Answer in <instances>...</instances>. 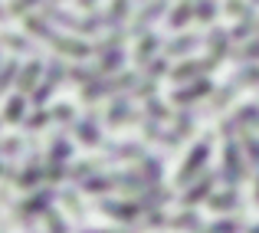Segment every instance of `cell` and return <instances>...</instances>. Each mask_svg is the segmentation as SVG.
Returning a JSON list of instances; mask_svg holds the SVG:
<instances>
[{"instance_id": "cell-56", "label": "cell", "mask_w": 259, "mask_h": 233, "mask_svg": "<svg viewBox=\"0 0 259 233\" xmlns=\"http://www.w3.org/2000/svg\"><path fill=\"white\" fill-rule=\"evenodd\" d=\"M50 4H63V0H50Z\"/></svg>"}, {"instance_id": "cell-7", "label": "cell", "mask_w": 259, "mask_h": 233, "mask_svg": "<svg viewBox=\"0 0 259 233\" xmlns=\"http://www.w3.org/2000/svg\"><path fill=\"white\" fill-rule=\"evenodd\" d=\"M217 69V63L210 56H203V59H184V63H177L174 69H171V82H177V86H184V82H194V79H203L207 72H213Z\"/></svg>"}, {"instance_id": "cell-48", "label": "cell", "mask_w": 259, "mask_h": 233, "mask_svg": "<svg viewBox=\"0 0 259 233\" xmlns=\"http://www.w3.org/2000/svg\"><path fill=\"white\" fill-rule=\"evenodd\" d=\"M69 171L72 168H66V164H50V168H46V181H50V184H59V181H66V177H69Z\"/></svg>"}, {"instance_id": "cell-10", "label": "cell", "mask_w": 259, "mask_h": 233, "mask_svg": "<svg viewBox=\"0 0 259 233\" xmlns=\"http://www.w3.org/2000/svg\"><path fill=\"white\" fill-rule=\"evenodd\" d=\"M138 119V108H135V99L132 95H115L108 102V112H105V122L108 125H125V122Z\"/></svg>"}, {"instance_id": "cell-49", "label": "cell", "mask_w": 259, "mask_h": 233, "mask_svg": "<svg viewBox=\"0 0 259 233\" xmlns=\"http://www.w3.org/2000/svg\"><path fill=\"white\" fill-rule=\"evenodd\" d=\"M59 197H63V201L69 204V210H72V214H76V217H85V207H82V204H79V194H76V190H63V194H59Z\"/></svg>"}, {"instance_id": "cell-50", "label": "cell", "mask_w": 259, "mask_h": 233, "mask_svg": "<svg viewBox=\"0 0 259 233\" xmlns=\"http://www.w3.org/2000/svg\"><path fill=\"white\" fill-rule=\"evenodd\" d=\"M46 227H50V233H69V227H66V220H63L59 214H53V210L46 214Z\"/></svg>"}, {"instance_id": "cell-36", "label": "cell", "mask_w": 259, "mask_h": 233, "mask_svg": "<svg viewBox=\"0 0 259 233\" xmlns=\"http://www.w3.org/2000/svg\"><path fill=\"white\" fill-rule=\"evenodd\" d=\"M240 145H243V151H246L249 164H253V168H259V135L246 128V132L240 135Z\"/></svg>"}, {"instance_id": "cell-12", "label": "cell", "mask_w": 259, "mask_h": 233, "mask_svg": "<svg viewBox=\"0 0 259 233\" xmlns=\"http://www.w3.org/2000/svg\"><path fill=\"white\" fill-rule=\"evenodd\" d=\"M207 46H210L207 56L220 66L223 59L233 53V36H230V30H223V26H213V30H210V36H207Z\"/></svg>"}, {"instance_id": "cell-58", "label": "cell", "mask_w": 259, "mask_h": 233, "mask_svg": "<svg viewBox=\"0 0 259 233\" xmlns=\"http://www.w3.org/2000/svg\"><path fill=\"white\" fill-rule=\"evenodd\" d=\"M0 17H4V10H0Z\"/></svg>"}, {"instance_id": "cell-34", "label": "cell", "mask_w": 259, "mask_h": 233, "mask_svg": "<svg viewBox=\"0 0 259 233\" xmlns=\"http://www.w3.org/2000/svg\"><path fill=\"white\" fill-rule=\"evenodd\" d=\"M99 76H102L99 66H82V63L69 66V82H76V86H89V82H95Z\"/></svg>"}, {"instance_id": "cell-19", "label": "cell", "mask_w": 259, "mask_h": 233, "mask_svg": "<svg viewBox=\"0 0 259 233\" xmlns=\"http://www.w3.org/2000/svg\"><path fill=\"white\" fill-rule=\"evenodd\" d=\"M145 148L135 141H121V145H105V161H141Z\"/></svg>"}, {"instance_id": "cell-59", "label": "cell", "mask_w": 259, "mask_h": 233, "mask_svg": "<svg viewBox=\"0 0 259 233\" xmlns=\"http://www.w3.org/2000/svg\"><path fill=\"white\" fill-rule=\"evenodd\" d=\"M0 66H4V63H0Z\"/></svg>"}, {"instance_id": "cell-46", "label": "cell", "mask_w": 259, "mask_h": 233, "mask_svg": "<svg viewBox=\"0 0 259 233\" xmlns=\"http://www.w3.org/2000/svg\"><path fill=\"white\" fill-rule=\"evenodd\" d=\"M23 151V138H4L0 141V158H13Z\"/></svg>"}, {"instance_id": "cell-39", "label": "cell", "mask_w": 259, "mask_h": 233, "mask_svg": "<svg viewBox=\"0 0 259 233\" xmlns=\"http://www.w3.org/2000/svg\"><path fill=\"white\" fill-rule=\"evenodd\" d=\"M240 230H243V217H240V220H236V217H223V220L203 227L200 233H240Z\"/></svg>"}, {"instance_id": "cell-31", "label": "cell", "mask_w": 259, "mask_h": 233, "mask_svg": "<svg viewBox=\"0 0 259 233\" xmlns=\"http://www.w3.org/2000/svg\"><path fill=\"white\" fill-rule=\"evenodd\" d=\"M197 115L200 112H194V108H177V115H174V132L181 135V138H187V135H194V125H197Z\"/></svg>"}, {"instance_id": "cell-1", "label": "cell", "mask_w": 259, "mask_h": 233, "mask_svg": "<svg viewBox=\"0 0 259 233\" xmlns=\"http://www.w3.org/2000/svg\"><path fill=\"white\" fill-rule=\"evenodd\" d=\"M138 72H115V76H99L95 82L82 86V99L85 102H99V99H115V95H128L138 86Z\"/></svg>"}, {"instance_id": "cell-17", "label": "cell", "mask_w": 259, "mask_h": 233, "mask_svg": "<svg viewBox=\"0 0 259 233\" xmlns=\"http://www.w3.org/2000/svg\"><path fill=\"white\" fill-rule=\"evenodd\" d=\"M161 36L158 33H145V36H138V46H135V66H148L151 59H158L161 53Z\"/></svg>"}, {"instance_id": "cell-54", "label": "cell", "mask_w": 259, "mask_h": 233, "mask_svg": "<svg viewBox=\"0 0 259 233\" xmlns=\"http://www.w3.org/2000/svg\"><path fill=\"white\" fill-rule=\"evenodd\" d=\"M82 233H118V230H82Z\"/></svg>"}, {"instance_id": "cell-25", "label": "cell", "mask_w": 259, "mask_h": 233, "mask_svg": "<svg viewBox=\"0 0 259 233\" xmlns=\"http://www.w3.org/2000/svg\"><path fill=\"white\" fill-rule=\"evenodd\" d=\"M187 20H197L194 0H177V7L167 13V23H171V30H184V26H187Z\"/></svg>"}, {"instance_id": "cell-37", "label": "cell", "mask_w": 259, "mask_h": 233, "mask_svg": "<svg viewBox=\"0 0 259 233\" xmlns=\"http://www.w3.org/2000/svg\"><path fill=\"white\" fill-rule=\"evenodd\" d=\"M17 76H20V63L17 59H7V63L0 66V95H4L10 86H17Z\"/></svg>"}, {"instance_id": "cell-43", "label": "cell", "mask_w": 259, "mask_h": 233, "mask_svg": "<svg viewBox=\"0 0 259 233\" xmlns=\"http://www.w3.org/2000/svg\"><path fill=\"white\" fill-rule=\"evenodd\" d=\"M194 13L200 23H213L217 17V0H194Z\"/></svg>"}, {"instance_id": "cell-14", "label": "cell", "mask_w": 259, "mask_h": 233, "mask_svg": "<svg viewBox=\"0 0 259 233\" xmlns=\"http://www.w3.org/2000/svg\"><path fill=\"white\" fill-rule=\"evenodd\" d=\"M43 72H46V66L39 63L36 56H30V63L26 66H20V76H17V92H33V89L43 82Z\"/></svg>"}, {"instance_id": "cell-11", "label": "cell", "mask_w": 259, "mask_h": 233, "mask_svg": "<svg viewBox=\"0 0 259 233\" xmlns=\"http://www.w3.org/2000/svg\"><path fill=\"white\" fill-rule=\"evenodd\" d=\"M72 135H76V138L82 141V145H89V148L102 145L99 115H95V112H89V115H82V119H76V122H72Z\"/></svg>"}, {"instance_id": "cell-2", "label": "cell", "mask_w": 259, "mask_h": 233, "mask_svg": "<svg viewBox=\"0 0 259 233\" xmlns=\"http://www.w3.org/2000/svg\"><path fill=\"white\" fill-rule=\"evenodd\" d=\"M210 148H213V132L203 135L200 141H197L194 148H190V154L184 158L181 171H177V187H187L190 181H197V177L207 171V161H210Z\"/></svg>"}, {"instance_id": "cell-3", "label": "cell", "mask_w": 259, "mask_h": 233, "mask_svg": "<svg viewBox=\"0 0 259 233\" xmlns=\"http://www.w3.org/2000/svg\"><path fill=\"white\" fill-rule=\"evenodd\" d=\"M220 177L227 181V187H236V184H243L249 177V158L243 151L240 138L227 141V148H223V168H220Z\"/></svg>"}, {"instance_id": "cell-32", "label": "cell", "mask_w": 259, "mask_h": 233, "mask_svg": "<svg viewBox=\"0 0 259 233\" xmlns=\"http://www.w3.org/2000/svg\"><path fill=\"white\" fill-rule=\"evenodd\" d=\"M230 56L236 59V63H243V66H253V63H259V36H253V40H246V43H240Z\"/></svg>"}, {"instance_id": "cell-53", "label": "cell", "mask_w": 259, "mask_h": 233, "mask_svg": "<svg viewBox=\"0 0 259 233\" xmlns=\"http://www.w3.org/2000/svg\"><path fill=\"white\" fill-rule=\"evenodd\" d=\"M253 181H256V187H253V201H256V204H259V174H256V177H253Z\"/></svg>"}, {"instance_id": "cell-23", "label": "cell", "mask_w": 259, "mask_h": 233, "mask_svg": "<svg viewBox=\"0 0 259 233\" xmlns=\"http://www.w3.org/2000/svg\"><path fill=\"white\" fill-rule=\"evenodd\" d=\"M141 128H145V138H151V141H164V145H181V135H177V132H167V128H164V122H151V119H145V125H141Z\"/></svg>"}, {"instance_id": "cell-21", "label": "cell", "mask_w": 259, "mask_h": 233, "mask_svg": "<svg viewBox=\"0 0 259 233\" xmlns=\"http://www.w3.org/2000/svg\"><path fill=\"white\" fill-rule=\"evenodd\" d=\"M23 30L26 36H36V40H53V20H46L43 13H26L23 17Z\"/></svg>"}, {"instance_id": "cell-38", "label": "cell", "mask_w": 259, "mask_h": 233, "mask_svg": "<svg viewBox=\"0 0 259 233\" xmlns=\"http://www.w3.org/2000/svg\"><path fill=\"white\" fill-rule=\"evenodd\" d=\"M53 122V108H33L30 115H26L23 128H30V132H39V128H46Z\"/></svg>"}, {"instance_id": "cell-29", "label": "cell", "mask_w": 259, "mask_h": 233, "mask_svg": "<svg viewBox=\"0 0 259 233\" xmlns=\"http://www.w3.org/2000/svg\"><path fill=\"white\" fill-rule=\"evenodd\" d=\"M259 33V20L256 17H243L233 23V30H230V36H233V43H246V40H253Z\"/></svg>"}, {"instance_id": "cell-30", "label": "cell", "mask_w": 259, "mask_h": 233, "mask_svg": "<svg viewBox=\"0 0 259 233\" xmlns=\"http://www.w3.org/2000/svg\"><path fill=\"white\" fill-rule=\"evenodd\" d=\"M145 119H151V122H174V112L164 105V102L158 99V95H151V99H145Z\"/></svg>"}, {"instance_id": "cell-6", "label": "cell", "mask_w": 259, "mask_h": 233, "mask_svg": "<svg viewBox=\"0 0 259 233\" xmlns=\"http://www.w3.org/2000/svg\"><path fill=\"white\" fill-rule=\"evenodd\" d=\"M50 43H53V53H56V56H69V59H76V63H82L85 56L95 53V43H85L82 36H66V33H56Z\"/></svg>"}, {"instance_id": "cell-8", "label": "cell", "mask_w": 259, "mask_h": 233, "mask_svg": "<svg viewBox=\"0 0 259 233\" xmlns=\"http://www.w3.org/2000/svg\"><path fill=\"white\" fill-rule=\"evenodd\" d=\"M217 177H220V174L203 171L197 181H190L187 187H184L181 204H184V207H194V204H200V201H210V197H213V190H217Z\"/></svg>"}, {"instance_id": "cell-5", "label": "cell", "mask_w": 259, "mask_h": 233, "mask_svg": "<svg viewBox=\"0 0 259 233\" xmlns=\"http://www.w3.org/2000/svg\"><path fill=\"white\" fill-rule=\"evenodd\" d=\"M213 92H217L213 82L203 76V79H194V82H184V86H177L171 99H174L177 108H190V105H197L200 99H207V95H213Z\"/></svg>"}, {"instance_id": "cell-55", "label": "cell", "mask_w": 259, "mask_h": 233, "mask_svg": "<svg viewBox=\"0 0 259 233\" xmlns=\"http://www.w3.org/2000/svg\"><path fill=\"white\" fill-rule=\"evenodd\" d=\"M246 233H259V223H256V227H249V230H246Z\"/></svg>"}, {"instance_id": "cell-26", "label": "cell", "mask_w": 259, "mask_h": 233, "mask_svg": "<svg viewBox=\"0 0 259 233\" xmlns=\"http://www.w3.org/2000/svg\"><path fill=\"white\" fill-rule=\"evenodd\" d=\"M138 171L145 174L148 184H161V177H164V161H161L158 154H145L138 161Z\"/></svg>"}, {"instance_id": "cell-40", "label": "cell", "mask_w": 259, "mask_h": 233, "mask_svg": "<svg viewBox=\"0 0 259 233\" xmlns=\"http://www.w3.org/2000/svg\"><path fill=\"white\" fill-rule=\"evenodd\" d=\"M0 43H7L13 53H33V50H36L30 36H17V33H4V36H0Z\"/></svg>"}, {"instance_id": "cell-44", "label": "cell", "mask_w": 259, "mask_h": 233, "mask_svg": "<svg viewBox=\"0 0 259 233\" xmlns=\"http://www.w3.org/2000/svg\"><path fill=\"white\" fill-rule=\"evenodd\" d=\"M227 13L230 17H253V0H227Z\"/></svg>"}, {"instance_id": "cell-35", "label": "cell", "mask_w": 259, "mask_h": 233, "mask_svg": "<svg viewBox=\"0 0 259 233\" xmlns=\"http://www.w3.org/2000/svg\"><path fill=\"white\" fill-rule=\"evenodd\" d=\"M128 10H132V0H112V7H108V13H105V17H108V26H112V30H121Z\"/></svg>"}, {"instance_id": "cell-9", "label": "cell", "mask_w": 259, "mask_h": 233, "mask_svg": "<svg viewBox=\"0 0 259 233\" xmlns=\"http://www.w3.org/2000/svg\"><path fill=\"white\" fill-rule=\"evenodd\" d=\"M99 210H102L105 217L121 220V223H132L135 217L141 214V204H138V201H112V197H102V201H99Z\"/></svg>"}, {"instance_id": "cell-45", "label": "cell", "mask_w": 259, "mask_h": 233, "mask_svg": "<svg viewBox=\"0 0 259 233\" xmlns=\"http://www.w3.org/2000/svg\"><path fill=\"white\" fill-rule=\"evenodd\" d=\"M53 122H63V125H72V122H76V108H72L69 102H63V105H53Z\"/></svg>"}, {"instance_id": "cell-28", "label": "cell", "mask_w": 259, "mask_h": 233, "mask_svg": "<svg viewBox=\"0 0 259 233\" xmlns=\"http://www.w3.org/2000/svg\"><path fill=\"white\" fill-rule=\"evenodd\" d=\"M171 230H184V233H200V230H203V223H200V217H197V210H194V207H184V214L171 217Z\"/></svg>"}, {"instance_id": "cell-41", "label": "cell", "mask_w": 259, "mask_h": 233, "mask_svg": "<svg viewBox=\"0 0 259 233\" xmlns=\"http://www.w3.org/2000/svg\"><path fill=\"white\" fill-rule=\"evenodd\" d=\"M145 69H148L145 76H151V79H158V82H161L164 76H171V69H174V66L167 63V56H158V59H151V63H148Z\"/></svg>"}, {"instance_id": "cell-20", "label": "cell", "mask_w": 259, "mask_h": 233, "mask_svg": "<svg viewBox=\"0 0 259 233\" xmlns=\"http://www.w3.org/2000/svg\"><path fill=\"white\" fill-rule=\"evenodd\" d=\"M207 207L213 210V214H233V210L240 207V194H236V187L213 190V197L207 201Z\"/></svg>"}, {"instance_id": "cell-51", "label": "cell", "mask_w": 259, "mask_h": 233, "mask_svg": "<svg viewBox=\"0 0 259 233\" xmlns=\"http://www.w3.org/2000/svg\"><path fill=\"white\" fill-rule=\"evenodd\" d=\"M0 174H4V177H17V171H13L10 164H4V158H0Z\"/></svg>"}, {"instance_id": "cell-24", "label": "cell", "mask_w": 259, "mask_h": 233, "mask_svg": "<svg viewBox=\"0 0 259 233\" xmlns=\"http://www.w3.org/2000/svg\"><path fill=\"white\" fill-rule=\"evenodd\" d=\"M79 187L85 190V194H108V190H118V184H115V174H92V177H85Z\"/></svg>"}, {"instance_id": "cell-33", "label": "cell", "mask_w": 259, "mask_h": 233, "mask_svg": "<svg viewBox=\"0 0 259 233\" xmlns=\"http://www.w3.org/2000/svg\"><path fill=\"white\" fill-rule=\"evenodd\" d=\"M230 119H233L236 125L243 128V132H246L249 125L256 128V122H259V102H249V105H240V108H236L233 115H230Z\"/></svg>"}, {"instance_id": "cell-4", "label": "cell", "mask_w": 259, "mask_h": 233, "mask_svg": "<svg viewBox=\"0 0 259 233\" xmlns=\"http://www.w3.org/2000/svg\"><path fill=\"white\" fill-rule=\"evenodd\" d=\"M56 190L53 187H43V190H36V194H30V197H23V201L17 204V217L23 223H30V220H36V217H46L53 210V204H56Z\"/></svg>"}, {"instance_id": "cell-52", "label": "cell", "mask_w": 259, "mask_h": 233, "mask_svg": "<svg viewBox=\"0 0 259 233\" xmlns=\"http://www.w3.org/2000/svg\"><path fill=\"white\" fill-rule=\"evenodd\" d=\"M95 4H99V0H79V7H82V10H92Z\"/></svg>"}, {"instance_id": "cell-16", "label": "cell", "mask_w": 259, "mask_h": 233, "mask_svg": "<svg viewBox=\"0 0 259 233\" xmlns=\"http://www.w3.org/2000/svg\"><path fill=\"white\" fill-rule=\"evenodd\" d=\"M30 105H33V102L26 99L23 92L10 95V99H7V105H4V122H7V125H23L26 115H30Z\"/></svg>"}, {"instance_id": "cell-18", "label": "cell", "mask_w": 259, "mask_h": 233, "mask_svg": "<svg viewBox=\"0 0 259 233\" xmlns=\"http://www.w3.org/2000/svg\"><path fill=\"white\" fill-rule=\"evenodd\" d=\"M43 181H46V171L39 168V154H33L30 161H26V168L20 171L17 177H13V184H17V187H23V190H33V187H39Z\"/></svg>"}, {"instance_id": "cell-22", "label": "cell", "mask_w": 259, "mask_h": 233, "mask_svg": "<svg viewBox=\"0 0 259 233\" xmlns=\"http://www.w3.org/2000/svg\"><path fill=\"white\" fill-rule=\"evenodd\" d=\"M200 46V33H181V36H174L171 43L164 46V56H190V53Z\"/></svg>"}, {"instance_id": "cell-13", "label": "cell", "mask_w": 259, "mask_h": 233, "mask_svg": "<svg viewBox=\"0 0 259 233\" xmlns=\"http://www.w3.org/2000/svg\"><path fill=\"white\" fill-rule=\"evenodd\" d=\"M164 13H171V10H167V0H151V4L138 13V20L132 23V36H145L148 26H151L154 20H161Z\"/></svg>"}, {"instance_id": "cell-47", "label": "cell", "mask_w": 259, "mask_h": 233, "mask_svg": "<svg viewBox=\"0 0 259 233\" xmlns=\"http://www.w3.org/2000/svg\"><path fill=\"white\" fill-rule=\"evenodd\" d=\"M36 4H39V0H13V4L7 7V13H10V17H26Z\"/></svg>"}, {"instance_id": "cell-27", "label": "cell", "mask_w": 259, "mask_h": 233, "mask_svg": "<svg viewBox=\"0 0 259 233\" xmlns=\"http://www.w3.org/2000/svg\"><path fill=\"white\" fill-rule=\"evenodd\" d=\"M50 164H69V158H72V141L66 138V135H56V138L50 141Z\"/></svg>"}, {"instance_id": "cell-57", "label": "cell", "mask_w": 259, "mask_h": 233, "mask_svg": "<svg viewBox=\"0 0 259 233\" xmlns=\"http://www.w3.org/2000/svg\"><path fill=\"white\" fill-rule=\"evenodd\" d=\"M256 132H259V122H256Z\"/></svg>"}, {"instance_id": "cell-15", "label": "cell", "mask_w": 259, "mask_h": 233, "mask_svg": "<svg viewBox=\"0 0 259 233\" xmlns=\"http://www.w3.org/2000/svg\"><path fill=\"white\" fill-rule=\"evenodd\" d=\"M171 197H174V190H171V187H164V184H151V187L141 190L135 201L141 204V210H148V214H151V210H161L167 201H171Z\"/></svg>"}, {"instance_id": "cell-42", "label": "cell", "mask_w": 259, "mask_h": 233, "mask_svg": "<svg viewBox=\"0 0 259 233\" xmlns=\"http://www.w3.org/2000/svg\"><path fill=\"white\" fill-rule=\"evenodd\" d=\"M151 95H158V79L141 76V79H138V86L132 89V99H151Z\"/></svg>"}]
</instances>
